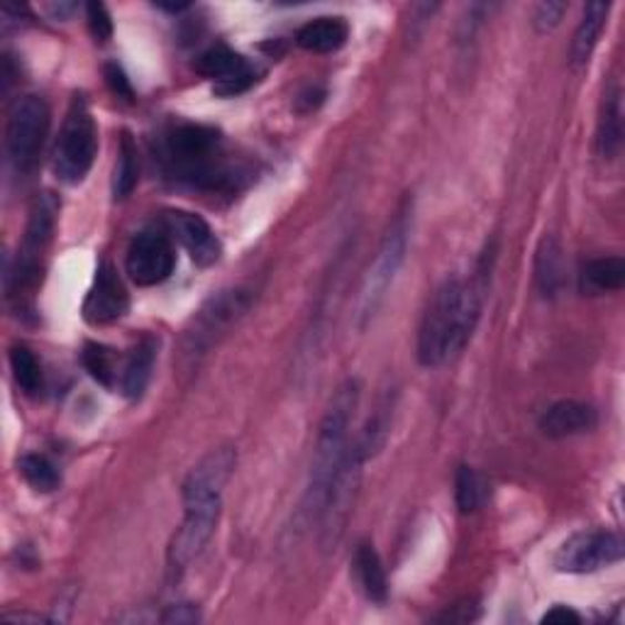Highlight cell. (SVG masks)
Here are the masks:
<instances>
[{
	"instance_id": "obj_1",
	"label": "cell",
	"mask_w": 625,
	"mask_h": 625,
	"mask_svg": "<svg viewBox=\"0 0 625 625\" xmlns=\"http://www.w3.org/2000/svg\"><path fill=\"white\" fill-rule=\"evenodd\" d=\"M486 274L474 279H448L438 286L423 312L418 330V359L423 367H438L460 355L482 318L486 298Z\"/></svg>"
},
{
	"instance_id": "obj_2",
	"label": "cell",
	"mask_w": 625,
	"mask_h": 625,
	"mask_svg": "<svg viewBox=\"0 0 625 625\" xmlns=\"http://www.w3.org/2000/svg\"><path fill=\"white\" fill-rule=\"evenodd\" d=\"M357 406H359V381L347 379L342 387L335 391L328 411L320 420L316 452H312V464H310V482L304 499V511L308 519H318L320 515L322 501H326L332 477L342 464L347 450H350V426Z\"/></svg>"
},
{
	"instance_id": "obj_3",
	"label": "cell",
	"mask_w": 625,
	"mask_h": 625,
	"mask_svg": "<svg viewBox=\"0 0 625 625\" xmlns=\"http://www.w3.org/2000/svg\"><path fill=\"white\" fill-rule=\"evenodd\" d=\"M164 160L174 178L196 188H225L233 172L223 162L221 132L208 125H178L164 144Z\"/></svg>"
},
{
	"instance_id": "obj_4",
	"label": "cell",
	"mask_w": 625,
	"mask_h": 625,
	"mask_svg": "<svg viewBox=\"0 0 625 625\" xmlns=\"http://www.w3.org/2000/svg\"><path fill=\"white\" fill-rule=\"evenodd\" d=\"M411 203H403L399 208V213L393 215V221L389 225L387 235H383L379 252L375 262L365 276V284L359 288V298H357V326L367 328V322L375 320L377 310L381 308L383 298H387L389 288L396 281V274H399L401 264L406 259V249H408V237H411Z\"/></svg>"
},
{
	"instance_id": "obj_5",
	"label": "cell",
	"mask_w": 625,
	"mask_h": 625,
	"mask_svg": "<svg viewBox=\"0 0 625 625\" xmlns=\"http://www.w3.org/2000/svg\"><path fill=\"white\" fill-rule=\"evenodd\" d=\"M95 154H99V130H95L89 103L76 95L54 144L52 170L59 182L81 184L91 172Z\"/></svg>"
},
{
	"instance_id": "obj_6",
	"label": "cell",
	"mask_w": 625,
	"mask_h": 625,
	"mask_svg": "<svg viewBox=\"0 0 625 625\" xmlns=\"http://www.w3.org/2000/svg\"><path fill=\"white\" fill-rule=\"evenodd\" d=\"M52 113L40 95H22L8 111L6 150L18 174H30L40 162L42 147L50 135Z\"/></svg>"
},
{
	"instance_id": "obj_7",
	"label": "cell",
	"mask_w": 625,
	"mask_h": 625,
	"mask_svg": "<svg viewBox=\"0 0 625 625\" xmlns=\"http://www.w3.org/2000/svg\"><path fill=\"white\" fill-rule=\"evenodd\" d=\"M54 221H57V201L50 194H44L34 201V206L30 211L25 239H22V247L18 249L16 269L10 271L8 296L18 298V308L20 300L25 296H32V291L38 288L42 279V259L47 247H50Z\"/></svg>"
},
{
	"instance_id": "obj_8",
	"label": "cell",
	"mask_w": 625,
	"mask_h": 625,
	"mask_svg": "<svg viewBox=\"0 0 625 625\" xmlns=\"http://www.w3.org/2000/svg\"><path fill=\"white\" fill-rule=\"evenodd\" d=\"M362 464H365L362 454L355 450V444H350L342 464L332 477L326 501H322V509L318 515L320 543L326 550H335V545H338L340 537L345 535V527L347 521H350V513L359 491V479H362Z\"/></svg>"
},
{
	"instance_id": "obj_9",
	"label": "cell",
	"mask_w": 625,
	"mask_h": 625,
	"mask_svg": "<svg viewBox=\"0 0 625 625\" xmlns=\"http://www.w3.org/2000/svg\"><path fill=\"white\" fill-rule=\"evenodd\" d=\"M249 306H252V291L239 286L213 296L208 304L198 310V316L194 318V328L186 332L184 352L188 357L206 355L227 330L237 326V320L245 316Z\"/></svg>"
},
{
	"instance_id": "obj_10",
	"label": "cell",
	"mask_w": 625,
	"mask_h": 625,
	"mask_svg": "<svg viewBox=\"0 0 625 625\" xmlns=\"http://www.w3.org/2000/svg\"><path fill=\"white\" fill-rule=\"evenodd\" d=\"M623 560V540L611 531H582L564 540L555 567L567 574H592Z\"/></svg>"
},
{
	"instance_id": "obj_11",
	"label": "cell",
	"mask_w": 625,
	"mask_h": 625,
	"mask_svg": "<svg viewBox=\"0 0 625 625\" xmlns=\"http://www.w3.org/2000/svg\"><path fill=\"white\" fill-rule=\"evenodd\" d=\"M221 506L223 503H188V506H184V523L174 533L170 552H166L172 572H184L201 555L203 547L211 543L215 525L221 519Z\"/></svg>"
},
{
	"instance_id": "obj_12",
	"label": "cell",
	"mask_w": 625,
	"mask_h": 625,
	"mask_svg": "<svg viewBox=\"0 0 625 625\" xmlns=\"http://www.w3.org/2000/svg\"><path fill=\"white\" fill-rule=\"evenodd\" d=\"M176 267V252L162 233H140L127 249L125 269L137 286H156L170 279Z\"/></svg>"
},
{
	"instance_id": "obj_13",
	"label": "cell",
	"mask_w": 625,
	"mask_h": 625,
	"mask_svg": "<svg viewBox=\"0 0 625 625\" xmlns=\"http://www.w3.org/2000/svg\"><path fill=\"white\" fill-rule=\"evenodd\" d=\"M237 464V452L230 444L211 450L191 469L184 482V503H223V489L230 482Z\"/></svg>"
},
{
	"instance_id": "obj_14",
	"label": "cell",
	"mask_w": 625,
	"mask_h": 625,
	"mask_svg": "<svg viewBox=\"0 0 625 625\" xmlns=\"http://www.w3.org/2000/svg\"><path fill=\"white\" fill-rule=\"evenodd\" d=\"M196 71L201 76H206L215 83V93L218 95H237L245 93L257 83L259 71L257 66H252L245 57L235 54L227 47L218 44L213 50L203 52L196 59Z\"/></svg>"
},
{
	"instance_id": "obj_15",
	"label": "cell",
	"mask_w": 625,
	"mask_h": 625,
	"mask_svg": "<svg viewBox=\"0 0 625 625\" xmlns=\"http://www.w3.org/2000/svg\"><path fill=\"white\" fill-rule=\"evenodd\" d=\"M127 306L130 296L123 279H120L111 262H103L99 271H95L86 300H83V318L91 326H111V322L125 316Z\"/></svg>"
},
{
	"instance_id": "obj_16",
	"label": "cell",
	"mask_w": 625,
	"mask_h": 625,
	"mask_svg": "<svg viewBox=\"0 0 625 625\" xmlns=\"http://www.w3.org/2000/svg\"><path fill=\"white\" fill-rule=\"evenodd\" d=\"M164 221L198 267H211L221 259V239L215 237L213 227L201 215L188 211H166Z\"/></svg>"
},
{
	"instance_id": "obj_17",
	"label": "cell",
	"mask_w": 625,
	"mask_h": 625,
	"mask_svg": "<svg viewBox=\"0 0 625 625\" xmlns=\"http://www.w3.org/2000/svg\"><path fill=\"white\" fill-rule=\"evenodd\" d=\"M598 423V413L594 411V406H588L584 401H557L552 403L547 411L540 418V430L545 432L547 438H574L584 436V432H592Z\"/></svg>"
},
{
	"instance_id": "obj_18",
	"label": "cell",
	"mask_w": 625,
	"mask_h": 625,
	"mask_svg": "<svg viewBox=\"0 0 625 625\" xmlns=\"http://www.w3.org/2000/svg\"><path fill=\"white\" fill-rule=\"evenodd\" d=\"M350 28L342 18H316L298 30L296 42L300 50L312 54H332L345 47Z\"/></svg>"
},
{
	"instance_id": "obj_19",
	"label": "cell",
	"mask_w": 625,
	"mask_h": 625,
	"mask_svg": "<svg viewBox=\"0 0 625 625\" xmlns=\"http://www.w3.org/2000/svg\"><path fill=\"white\" fill-rule=\"evenodd\" d=\"M623 284H625V262L621 257H601L586 262L580 274V291L584 296L621 291Z\"/></svg>"
},
{
	"instance_id": "obj_20",
	"label": "cell",
	"mask_w": 625,
	"mask_h": 625,
	"mask_svg": "<svg viewBox=\"0 0 625 625\" xmlns=\"http://www.w3.org/2000/svg\"><path fill=\"white\" fill-rule=\"evenodd\" d=\"M608 10H611L608 3H588L584 8V16H582L580 28H576V32H574L572 52H570L574 66L588 64V59H592L596 44H598L601 32H604V25L608 20Z\"/></svg>"
},
{
	"instance_id": "obj_21",
	"label": "cell",
	"mask_w": 625,
	"mask_h": 625,
	"mask_svg": "<svg viewBox=\"0 0 625 625\" xmlns=\"http://www.w3.org/2000/svg\"><path fill=\"white\" fill-rule=\"evenodd\" d=\"M355 574L369 601H375V604H383V601H387L389 582H387V572H383V564H381V557L375 550V545H369V543L357 545Z\"/></svg>"
},
{
	"instance_id": "obj_22",
	"label": "cell",
	"mask_w": 625,
	"mask_h": 625,
	"mask_svg": "<svg viewBox=\"0 0 625 625\" xmlns=\"http://www.w3.org/2000/svg\"><path fill=\"white\" fill-rule=\"evenodd\" d=\"M535 281L540 294L545 298L560 296L564 286V259H562V247L555 237H545L540 243L537 259H535Z\"/></svg>"
},
{
	"instance_id": "obj_23",
	"label": "cell",
	"mask_w": 625,
	"mask_h": 625,
	"mask_svg": "<svg viewBox=\"0 0 625 625\" xmlns=\"http://www.w3.org/2000/svg\"><path fill=\"white\" fill-rule=\"evenodd\" d=\"M623 142V107H621V91L613 89L606 93L604 111L598 117L596 132V147L604 160H613L618 154Z\"/></svg>"
},
{
	"instance_id": "obj_24",
	"label": "cell",
	"mask_w": 625,
	"mask_h": 625,
	"mask_svg": "<svg viewBox=\"0 0 625 625\" xmlns=\"http://www.w3.org/2000/svg\"><path fill=\"white\" fill-rule=\"evenodd\" d=\"M154 357H156V342L152 338H144L142 342H137L135 350L127 357V365L123 371V393L127 399H140L147 389V383L152 379V369H154Z\"/></svg>"
},
{
	"instance_id": "obj_25",
	"label": "cell",
	"mask_w": 625,
	"mask_h": 625,
	"mask_svg": "<svg viewBox=\"0 0 625 625\" xmlns=\"http://www.w3.org/2000/svg\"><path fill=\"white\" fill-rule=\"evenodd\" d=\"M10 369H13L16 383H18L22 393L38 396L42 391V387H44L42 365L28 345H16L13 350H10Z\"/></svg>"
},
{
	"instance_id": "obj_26",
	"label": "cell",
	"mask_w": 625,
	"mask_h": 625,
	"mask_svg": "<svg viewBox=\"0 0 625 625\" xmlns=\"http://www.w3.org/2000/svg\"><path fill=\"white\" fill-rule=\"evenodd\" d=\"M389 428H391V401H383L375 411V416L367 420V426L362 432H359V438L352 442L355 450L362 454L365 462L371 460V457L387 444Z\"/></svg>"
},
{
	"instance_id": "obj_27",
	"label": "cell",
	"mask_w": 625,
	"mask_h": 625,
	"mask_svg": "<svg viewBox=\"0 0 625 625\" xmlns=\"http://www.w3.org/2000/svg\"><path fill=\"white\" fill-rule=\"evenodd\" d=\"M140 178V164H137V147L132 137L123 135L120 140V150H117V164H115V176H113V194L115 198H127L132 191L137 186Z\"/></svg>"
},
{
	"instance_id": "obj_28",
	"label": "cell",
	"mask_w": 625,
	"mask_h": 625,
	"mask_svg": "<svg viewBox=\"0 0 625 625\" xmlns=\"http://www.w3.org/2000/svg\"><path fill=\"white\" fill-rule=\"evenodd\" d=\"M484 496H486L484 479L467 464L457 469V477H454L457 509H460L462 513H474L484 503Z\"/></svg>"
},
{
	"instance_id": "obj_29",
	"label": "cell",
	"mask_w": 625,
	"mask_h": 625,
	"mask_svg": "<svg viewBox=\"0 0 625 625\" xmlns=\"http://www.w3.org/2000/svg\"><path fill=\"white\" fill-rule=\"evenodd\" d=\"M18 469H20V474L25 477V482L32 489L42 491V494H50V491H54L59 486V482H62V477H59L57 467L42 454L20 457Z\"/></svg>"
},
{
	"instance_id": "obj_30",
	"label": "cell",
	"mask_w": 625,
	"mask_h": 625,
	"mask_svg": "<svg viewBox=\"0 0 625 625\" xmlns=\"http://www.w3.org/2000/svg\"><path fill=\"white\" fill-rule=\"evenodd\" d=\"M83 367L89 369V375L103 383V387H113L115 381V352L111 347L99 345V342H89L83 347Z\"/></svg>"
},
{
	"instance_id": "obj_31",
	"label": "cell",
	"mask_w": 625,
	"mask_h": 625,
	"mask_svg": "<svg viewBox=\"0 0 625 625\" xmlns=\"http://www.w3.org/2000/svg\"><path fill=\"white\" fill-rule=\"evenodd\" d=\"M86 18H89V30L95 42H107L113 34V22L103 3H89L86 6Z\"/></svg>"
},
{
	"instance_id": "obj_32",
	"label": "cell",
	"mask_w": 625,
	"mask_h": 625,
	"mask_svg": "<svg viewBox=\"0 0 625 625\" xmlns=\"http://www.w3.org/2000/svg\"><path fill=\"white\" fill-rule=\"evenodd\" d=\"M564 13H567V3H550L547 0V3H540L535 8L533 25L537 32H552L562 22Z\"/></svg>"
},
{
	"instance_id": "obj_33",
	"label": "cell",
	"mask_w": 625,
	"mask_h": 625,
	"mask_svg": "<svg viewBox=\"0 0 625 625\" xmlns=\"http://www.w3.org/2000/svg\"><path fill=\"white\" fill-rule=\"evenodd\" d=\"M105 81H107V86H111V91L117 95V99H123L127 103H132V99H135V93H132V86H130V81L125 76V71L120 69L117 64L105 66Z\"/></svg>"
},
{
	"instance_id": "obj_34",
	"label": "cell",
	"mask_w": 625,
	"mask_h": 625,
	"mask_svg": "<svg viewBox=\"0 0 625 625\" xmlns=\"http://www.w3.org/2000/svg\"><path fill=\"white\" fill-rule=\"evenodd\" d=\"M201 613L194 604H176L164 611L162 623H172V625H188V623H198Z\"/></svg>"
},
{
	"instance_id": "obj_35",
	"label": "cell",
	"mask_w": 625,
	"mask_h": 625,
	"mask_svg": "<svg viewBox=\"0 0 625 625\" xmlns=\"http://www.w3.org/2000/svg\"><path fill=\"white\" fill-rule=\"evenodd\" d=\"M543 623H557V625H567V623H582V616L576 611L567 608V606H555L552 611H547L543 616Z\"/></svg>"
},
{
	"instance_id": "obj_36",
	"label": "cell",
	"mask_w": 625,
	"mask_h": 625,
	"mask_svg": "<svg viewBox=\"0 0 625 625\" xmlns=\"http://www.w3.org/2000/svg\"><path fill=\"white\" fill-rule=\"evenodd\" d=\"M50 10H54L57 18H64L66 13H74L76 6L74 3H59V6H50Z\"/></svg>"
}]
</instances>
